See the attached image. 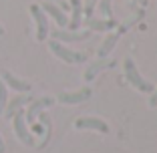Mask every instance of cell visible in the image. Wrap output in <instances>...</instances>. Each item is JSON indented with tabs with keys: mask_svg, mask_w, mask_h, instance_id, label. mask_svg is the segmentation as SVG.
<instances>
[{
	"mask_svg": "<svg viewBox=\"0 0 157 153\" xmlns=\"http://www.w3.org/2000/svg\"><path fill=\"white\" fill-rule=\"evenodd\" d=\"M123 75L125 79H127V83L131 85V87H135L137 91H141V93H153V83H149L147 79H143V75L137 71V65H135L133 59H123Z\"/></svg>",
	"mask_w": 157,
	"mask_h": 153,
	"instance_id": "1",
	"label": "cell"
},
{
	"mask_svg": "<svg viewBox=\"0 0 157 153\" xmlns=\"http://www.w3.org/2000/svg\"><path fill=\"white\" fill-rule=\"evenodd\" d=\"M48 48H51V52L56 56V59H60L63 63H67V65H78V63H85V60L89 59L87 52H78V51H73V48L65 47L63 42L59 40H48Z\"/></svg>",
	"mask_w": 157,
	"mask_h": 153,
	"instance_id": "2",
	"label": "cell"
},
{
	"mask_svg": "<svg viewBox=\"0 0 157 153\" xmlns=\"http://www.w3.org/2000/svg\"><path fill=\"white\" fill-rule=\"evenodd\" d=\"M12 129H14V135H16V139H18V141H22L24 145H30V147L34 145V137H33V133H30L28 127H26L24 109H20V111H16L12 115Z\"/></svg>",
	"mask_w": 157,
	"mask_h": 153,
	"instance_id": "3",
	"label": "cell"
},
{
	"mask_svg": "<svg viewBox=\"0 0 157 153\" xmlns=\"http://www.w3.org/2000/svg\"><path fill=\"white\" fill-rule=\"evenodd\" d=\"M28 10H30V16H33L34 24H36V40L38 42L46 40V36L51 33V30H48V16L42 12L40 4H30Z\"/></svg>",
	"mask_w": 157,
	"mask_h": 153,
	"instance_id": "4",
	"label": "cell"
},
{
	"mask_svg": "<svg viewBox=\"0 0 157 153\" xmlns=\"http://www.w3.org/2000/svg\"><path fill=\"white\" fill-rule=\"evenodd\" d=\"M52 36V40H59V42H83L91 36V30H65V28H56V30H51L48 33Z\"/></svg>",
	"mask_w": 157,
	"mask_h": 153,
	"instance_id": "5",
	"label": "cell"
},
{
	"mask_svg": "<svg viewBox=\"0 0 157 153\" xmlns=\"http://www.w3.org/2000/svg\"><path fill=\"white\" fill-rule=\"evenodd\" d=\"M55 103H56L55 97H38V99H33L30 105H28V109L24 111V119H26V123H34V119H36L44 109H48L51 105H55Z\"/></svg>",
	"mask_w": 157,
	"mask_h": 153,
	"instance_id": "6",
	"label": "cell"
},
{
	"mask_svg": "<svg viewBox=\"0 0 157 153\" xmlns=\"http://www.w3.org/2000/svg\"><path fill=\"white\" fill-rule=\"evenodd\" d=\"M91 95H93L91 87H83V89H78V91H73V93H59L55 97V101L60 103V105H78V103L89 101Z\"/></svg>",
	"mask_w": 157,
	"mask_h": 153,
	"instance_id": "7",
	"label": "cell"
},
{
	"mask_svg": "<svg viewBox=\"0 0 157 153\" xmlns=\"http://www.w3.org/2000/svg\"><path fill=\"white\" fill-rule=\"evenodd\" d=\"M75 129H78V131H83V129L99 131V133H103V135L109 133V125H107L103 119H99V117H78V119H75Z\"/></svg>",
	"mask_w": 157,
	"mask_h": 153,
	"instance_id": "8",
	"label": "cell"
},
{
	"mask_svg": "<svg viewBox=\"0 0 157 153\" xmlns=\"http://www.w3.org/2000/svg\"><path fill=\"white\" fill-rule=\"evenodd\" d=\"M0 81L6 85V87H10V89H14L16 93H28L30 89H33V85L28 83V81H24V79H18L16 75H12L10 71H0Z\"/></svg>",
	"mask_w": 157,
	"mask_h": 153,
	"instance_id": "9",
	"label": "cell"
},
{
	"mask_svg": "<svg viewBox=\"0 0 157 153\" xmlns=\"http://www.w3.org/2000/svg\"><path fill=\"white\" fill-rule=\"evenodd\" d=\"M115 63L117 60H111V59H99V60H95V63H89V67L85 69V73H83V79L87 81V83H91L95 77H97L101 71H107V69H113L115 67Z\"/></svg>",
	"mask_w": 157,
	"mask_h": 153,
	"instance_id": "10",
	"label": "cell"
},
{
	"mask_svg": "<svg viewBox=\"0 0 157 153\" xmlns=\"http://www.w3.org/2000/svg\"><path fill=\"white\" fill-rule=\"evenodd\" d=\"M40 8H42V12L48 14V16H51L56 24H59V28H65L67 24H69V16H67V14L63 12V10H60L56 4H52V2H48V0H46V2H42V4H40Z\"/></svg>",
	"mask_w": 157,
	"mask_h": 153,
	"instance_id": "11",
	"label": "cell"
},
{
	"mask_svg": "<svg viewBox=\"0 0 157 153\" xmlns=\"http://www.w3.org/2000/svg\"><path fill=\"white\" fill-rule=\"evenodd\" d=\"M33 99H34L33 95H16L12 101L6 103V109H4V113H2V115H4L6 119H12L14 113L20 111V109H24V105H28V103L33 101Z\"/></svg>",
	"mask_w": 157,
	"mask_h": 153,
	"instance_id": "12",
	"label": "cell"
},
{
	"mask_svg": "<svg viewBox=\"0 0 157 153\" xmlns=\"http://www.w3.org/2000/svg\"><path fill=\"white\" fill-rule=\"evenodd\" d=\"M69 6L73 10V14H71L67 26H69V30H78L83 24V2L81 0H69Z\"/></svg>",
	"mask_w": 157,
	"mask_h": 153,
	"instance_id": "13",
	"label": "cell"
},
{
	"mask_svg": "<svg viewBox=\"0 0 157 153\" xmlns=\"http://www.w3.org/2000/svg\"><path fill=\"white\" fill-rule=\"evenodd\" d=\"M89 30H97V33H109L117 26V20L115 18H107V20H99V18H87L85 20Z\"/></svg>",
	"mask_w": 157,
	"mask_h": 153,
	"instance_id": "14",
	"label": "cell"
},
{
	"mask_svg": "<svg viewBox=\"0 0 157 153\" xmlns=\"http://www.w3.org/2000/svg\"><path fill=\"white\" fill-rule=\"evenodd\" d=\"M119 38H121V34L117 33H107V36H105V40H103V44L99 47V51H97V55H99V59H105V56H109L111 55V51L115 48V44L119 42Z\"/></svg>",
	"mask_w": 157,
	"mask_h": 153,
	"instance_id": "15",
	"label": "cell"
},
{
	"mask_svg": "<svg viewBox=\"0 0 157 153\" xmlns=\"http://www.w3.org/2000/svg\"><path fill=\"white\" fill-rule=\"evenodd\" d=\"M143 16H145V10H143V8H137L135 12H131L129 16H127V18H125L123 22L119 24V26H117V33H119L121 36H123V34L127 33V30H129L131 26H135V24H137L139 20H143Z\"/></svg>",
	"mask_w": 157,
	"mask_h": 153,
	"instance_id": "16",
	"label": "cell"
},
{
	"mask_svg": "<svg viewBox=\"0 0 157 153\" xmlns=\"http://www.w3.org/2000/svg\"><path fill=\"white\" fill-rule=\"evenodd\" d=\"M113 0H99V12L105 18H113Z\"/></svg>",
	"mask_w": 157,
	"mask_h": 153,
	"instance_id": "17",
	"label": "cell"
},
{
	"mask_svg": "<svg viewBox=\"0 0 157 153\" xmlns=\"http://www.w3.org/2000/svg\"><path fill=\"white\" fill-rule=\"evenodd\" d=\"M6 103H8V87H6V85L0 81V115L4 113Z\"/></svg>",
	"mask_w": 157,
	"mask_h": 153,
	"instance_id": "18",
	"label": "cell"
},
{
	"mask_svg": "<svg viewBox=\"0 0 157 153\" xmlns=\"http://www.w3.org/2000/svg\"><path fill=\"white\" fill-rule=\"evenodd\" d=\"M99 0H87L83 6V14H85V20L87 18H93V8H95V4H97Z\"/></svg>",
	"mask_w": 157,
	"mask_h": 153,
	"instance_id": "19",
	"label": "cell"
},
{
	"mask_svg": "<svg viewBox=\"0 0 157 153\" xmlns=\"http://www.w3.org/2000/svg\"><path fill=\"white\" fill-rule=\"evenodd\" d=\"M149 107H157V89H153L151 97H149Z\"/></svg>",
	"mask_w": 157,
	"mask_h": 153,
	"instance_id": "20",
	"label": "cell"
},
{
	"mask_svg": "<svg viewBox=\"0 0 157 153\" xmlns=\"http://www.w3.org/2000/svg\"><path fill=\"white\" fill-rule=\"evenodd\" d=\"M6 151V145H4V139L0 137V153H4Z\"/></svg>",
	"mask_w": 157,
	"mask_h": 153,
	"instance_id": "21",
	"label": "cell"
},
{
	"mask_svg": "<svg viewBox=\"0 0 157 153\" xmlns=\"http://www.w3.org/2000/svg\"><path fill=\"white\" fill-rule=\"evenodd\" d=\"M135 2H137V4L141 6V8H143V6H147V2H149V0H135Z\"/></svg>",
	"mask_w": 157,
	"mask_h": 153,
	"instance_id": "22",
	"label": "cell"
},
{
	"mask_svg": "<svg viewBox=\"0 0 157 153\" xmlns=\"http://www.w3.org/2000/svg\"><path fill=\"white\" fill-rule=\"evenodd\" d=\"M2 34H4V26H2V24H0V36H2Z\"/></svg>",
	"mask_w": 157,
	"mask_h": 153,
	"instance_id": "23",
	"label": "cell"
}]
</instances>
